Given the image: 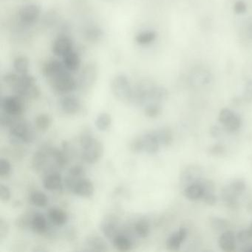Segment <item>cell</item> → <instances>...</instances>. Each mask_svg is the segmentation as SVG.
Listing matches in <instances>:
<instances>
[{
	"instance_id": "obj_44",
	"label": "cell",
	"mask_w": 252,
	"mask_h": 252,
	"mask_svg": "<svg viewBox=\"0 0 252 252\" xmlns=\"http://www.w3.org/2000/svg\"><path fill=\"white\" fill-rule=\"evenodd\" d=\"M233 10H234V13L238 15L244 14L247 11V5L243 0H237L234 2Z\"/></svg>"
},
{
	"instance_id": "obj_49",
	"label": "cell",
	"mask_w": 252,
	"mask_h": 252,
	"mask_svg": "<svg viewBox=\"0 0 252 252\" xmlns=\"http://www.w3.org/2000/svg\"><path fill=\"white\" fill-rule=\"evenodd\" d=\"M237 240L241 243H248L252 240V239L246 229L239 231L237 235Z\"/></svg>"
},
{
	"instance_id": "obj_6",
	"label": "cell",
	"mask_w": 252,
	"mask_h": 252,
	"mask_svg": "<svg viewBox=\"0 0 252 252\" xmlns=\"http://www.w3.org/2000/svg\"><path fill=\"white\" fill-rule=\"evenodd\" d=\"M41 8L37 4H26L20 8L18 17L20 23L24 26H32L39 21Z\"/></svg>"
},
{
	"instance_id": "obj_53",
	"label": "cell",
	"mask_w": 252,
	"mask_h": 252,
	"mask_svg": "<svg viewBox=\"0 0 252 252\" xmlns=\"http://www.w3.org/2000/svg\"><path fill=\"white\" fill-rule=\"evenodd\" d=\"M247 231L248 232H249V235L251 236L252 239V223L250 224V225H249V228H248Z\"/></svg>"
},
{
	"instance_id": "obj_12",
	"label": "cell",
	"mask_w": 252,
	"mask_h": 252,
	"mask_svg": "<svg viewBox=\"0 0 252 252\" xmlns=\"http://www.w3.org/2000/svg\"><path fill=\"white\" fill-rule=\"evenodd\" d=\"M212 80V73L205 67H196L191 71L189 76L190 84L194 88L206 86L210 84Z\"/></svg>"
},
{
	"instance_id": "obj_5",
	"label": "cell",
	"mask_w": 252,
	"mask_h": 252,
	"mask_svg": "<svg viewBox=\"0 0 252 252\" xmlns=\"http://www.w3.org/2000/svg\"><path fill=\"white\" fill-rule=\"evenodd\" d=\"M10 135L17 143H30L33 139V132L24 121H16L10 126Z\"/></svg>"
},
{
	"instance_id": "obj_23",
	"label": "cell",
	"mask_w": 252,
	"mask_h": 252,
	"mask_svg": "<svg viewBox=\"0 0 252 252\" xmlns=\"http://www.w3.org/2000/svg\"><path fill=\"white\" fill-rule=\"evenodd\" d=\"M31 225H32L33 231L37 234H45L48 230V222H47L46 218L41 213H36L33 215Z\"/></svg>"
},
{
	"instance_id": "obj_22",
	"label": "cell",
	"mask_w": 252,
	"mask_h": 252,
	"mask_svg": "<svg viewBox=\"0 0 252 252\" xmlns=\"http://www.w3.org/2000/svg\"><path fill=\"white\" fill-rule=\"evenodd\" d=\"M88 251L92 252H106L107 251V245L101 237L97 236L88 237L85 242Z\"/></svg>"
},
{
	"instance_id": "obj_17",
	"label": "cell",
	"mask_w": 252,
	"mask_h": 252,
	"mask_svg": "<svg viewBox=\"0 0 252 252\" xmlns=\"http://www.w3.org/2000/svg\"><path fill=\"white\" fill-rule=\"evenodd\" d=\"M117 222L116 218L111 215L110 217H106L105 219L101 222L100 229L109 240H113L119 234L117 230Z\"/></svg>"
},
{
	"instance_id": "obj_39",
	"label": "cell",
	"mask_w": 252,
	"mask_h": 252,
	"mask_svg": "<svg viewBox=\"0 0 252 252\" xmlns=\"http://www.w3.org/2000/svg\"><path fill=\"white\" fill-rule=\"evenodd\" d=\"M161 112V107L160 104L158 103H151L147 106L145 109V115L149 118H156L160 115Z\"/></svg>"
},
{
	"instance_id": "obj_24",
	"label": "cell",
	"mask_w": 252,
	"mask_h": 252,
	"mask_svg": "<svg viewBox=\"0 0 252 252\" xmlns=\"http://www.w3.org/2000/svg\"><path fill=\"white\" fill-rule=\"evenodd\" d=\"M157 33L155 31L147 30L139 32L135 36V41L138 45L141 46L150 45L156 41Z\"/></svg>"
},
{
	"instance_id": "obj_54",
	"label": "cell",
	"mask_w": 252,
	"mask_h": 252,
	"mask_svg": "<svg viewBox=\"0 0 252 252\" xmlns=\"http://www.w3.org/2000/svg\"><path fill=\"white\" fill-rule=\"evenodd\" d=\"M246 251H247V252H252V246H250V248L248 249Z\"/></svg>"
},
{
	"instance_id": "obj_4",
	"label": "cell",
	"mask_w": 252,
	"mask_h": 252,
	"mask_svg": "<svg viewBox=\"0 0 252 252\" xmlns=\"http://www.w3.org/2000/svg\"><path fill=\"white\" fill-rule=\"evenodd\" d=\"M48 81L51 88L59 94H69L77 88L78 82L68 70H65Z\"/></svg>"
},
{
	"instance_id": "obj_11",
	"label": "cell",
	"mask_w": 252,
	"mask_h": 252,
	"mask_svg": "<svg viewBox=\"0 0 252 252\" xmlns=\"http://www.w3.org/2000/svg\"><path fill=\"white\" fill-rule=\"evenodd\" d=\"M98 76V67L94 63H88L84 66L79 75V84L82 88L92 86Z\"/></svg>"
},
{
	"instance_id": "obj_41",
	"label": "cell",
	"mask_w": 252,
	"mask_h": 252,
	"mask_svg": "<svg viewBox=\"0 0 252 252\" xmlns=\"http://www.w3.org/2000/svg\"><path fill=\"white\" fill-rule=\"evenodd\" d=\"M85 175V169L80 166H75L69 170L67 176L74 179H80Z\"/></svg>"
},
{
	"instance_id": "obj_48",
	"label": "cell",
	"mask_w": 252,
	"mask_h": 252,
	"mask_svg": "<svg viewBox=\"0 0 252 252\" xmlns=\"http://www.w3.org/2000/svg\"><path fill=\"white\" fill-rule=\"evenodd\" d=\"M225 147L221 144H215L209 149V153L212 156H219L225 153Z\"/></svg>"
},
{
	"instance_id": "obj_2",
	"label": "cell",
	"mask_w": 252,
	"mask_h": 252,
	"mask_svg": "<svg viewBox=\"0 0 252 252\" xmlns=\"http://www.w3.org/2000/svg\"><path fill=\"white\" fill-rule=\"evenodd\" d=\"M12 88L17 95L23 98L36 99L40 95V90L36 85V79L29 73L26 75H19L17 82Z\"/></svg>"
},
{
	"instance_id": "obj_51",
	"label": "cell",
	"mask_w": 252,
	"mask_h": 252,
	"mask_svg": "<svg viewBox=\"0 0 252 252\" xmlns=\"http://www.w3.org/2000/svg\"><path fill=\"white\" fill-rule=\"evenodd\" d=\"M244 30L248 39L252 40V17H249L245 21Z\"/></svg>"
},
{
	"instance_id": "obj_28",
	"label": "cell",
	"mask_w": 252,
	"mask_h": 252,
	"mask_svg": "<svg viewBox=\"0 0 252 252\" xmlns=\"http://www.w3.org/2000/svg\"><path fill=\"white\" fill-rule=\"evenodd\" d=\"M48 156H49L48 151V153H45L42 150L36 152L32 158V165L33 169L36 171L42 170L46 165Z\"/></svg>"
},
{
	"instance_id": "obj_33",
	"label": "cell",
	"mask_w": 252,
	"mask_h": 252,
	"mask_svg": "<svg viewBox=\"0 0 252 252\" xmlns=\"http://www.w3.org/2000/svg\"><path fill=\"white\" fill-rule=\"evenodd\" d=\"M51 116L48 114H40L35 119V125L36 127L37 128L38 130L41 132H46L51 125Z\"/></svg>"
},
{
	"instance_id": "obj_32",
	"label": "cell",
	"mask_w": 252,
	"mask_h": 252,
	"mask_svg": "<svg viewBox=\"0 0 252 252\" xmlns=\"http://www.w3.org/2000/svg\"><path fill=\"white\" fill-rule=\"evenodd\" d=\"M95 124L98 130H107L112 124L111 116L107 113H101L97 116Z\"/></svg>"
},
{
	"instance_id": "obj_43",
	"label": "cell",
	"mask_w": 252,
	"mask_h": 252,
	"mask_svg": "<svg viewBox=\"0 0 252 252\" xmlns=\"http://www.w3.org/2000/svg\"><path fill=\"white\" fill-rule=\"evenodd\" d=\"M243 98L246 102H252V79L246 82L243 91Z\"/></svg>"
},
{
	"instance_id": "obj_7",
	"label": "cell",
	"mask_w": 252,
	"mask_h": 252,
	"mask_svg": "<svg viewBox=\"0 0 252 252\" xmlns=\"http://www.w3.org/2000/svg\"><path fill=\"white\" fill-rule=\"evenodd\" d=\"M219 122L223 125L224 129L229 132H236L242 125V119L240 116L228 108H223L220 110Z\"/></svg>"
},
{
	"instance_id": "obj_3",
	"label": "cell",
	"mask_w": 252,
	"mask_h": 252,
	"mask_svg": "<svg viewBox=\"0 0 252 252\" xmlns=\"http://www.w3.org/2000/svg\"><path fill=\"white\" fill-rule=\"evenodd\" d=\"M112 93L119 101L123 103L131 102L133 88L127 76L125 74H117L112 79L110 83Z\"/></svg>"
},
{
	"instance_id": "obj_19",
	"label": "cell",
	"mask_w": 252,
	"mask_h": 252,
	"mask_svg": "<svg viewBox=\"0 0 252 252\" xmlns=\"http://www.w3.org/2000/svg\"><path fill=\"white\" fill-rule=\"evenodd\" d=\"M63 63L65 68L70 73L78 71L81 67V58L76 51H70L63 58Z\"/></svg>"
},
{
	"instance_id": "obj_27",
	"label": "cell",
	"mask_w": 252,
	"mask_h": 252,
	"mask_svg": "<svg viewBox=\"0 0 252 252\" xmlns=\"http://www.w3.org/2000/svg\"><path fill=\"white\" fill-rule=\"evenodd\" d=\"M14 71L19 75H26L29 73V61L26 56H18L14 59Z\"/></svg>"
},
{
	"instance_id": "obj_50",
	"label": "cell",
	"mask_w": 252,
	"mask_h": 252,
	"mask_svg": "<svg viewBox=\"0 0 252 252\" xmlns=\"http://www.w3.org/2000/svg\"><path fill=\"white\" fill-rule=\"evenodd\" d=\"M214 193L215 192L204 193L201 199H203V202L206 204L214 206L217 202V197Z\"/></svg>"
},
{
	"instance_id": "obj_36",
	"label": "cell",
	"mask_w": 252,
	"mask_h": 252,
	"mask_svg": "<svg viewBox=\"0 0 252 252\" xmlns=\"http://www.w3.org/2000/svg\"><path fill=\"white\" fill-rule=\"evenodd\" d=\"M85 38L87 40L91 42H96L101 39L103 36V32L99 28L90 27L85 31Z\"/></svg>"
},
{
	"instance_id": "obj_8",
	"label": "cell",
	"mask_w": 252,
	"mask_h": 252,
	"mask_svg": "<svg viewBox=\"0 0 252 252\" xmlns=\"http://www.w3.org/2000/svg\"><path fill=\"white\" fill-rule=\"evenodd\" d=\"M23 98V97L18 95L5 97L2 100V111L7 114L18 117L25 110Z\"/></svg>"
},
{
	"instance_id": "obj_46",
	"label": "cell",
	"mask_w": 252,
	"mask_h": 252,
	"mask_svg": "<svg viewBox=\"0 0 252 252\" xmlns=\"http://www.w3.org/2000/svg\"><path fill=\"white\" fill-rule=\"evenodd\" d=\"M11 191H10L9 188L4 184H1V186H0V199H1V201L4 202V203L8 202L11 199Z\"/></svg>"
},
{
	"instance_id": "obj_29",
	"label": "cell",
	"mask_w": 252,
	"mask_h": 252,
	"mask_svg": "<svg viewBox=\"0 0 252 252\" xmlns=\"http://www.w3.org/2000/svg\"><path fill=\"white\" fill-rule=\"evenodd\" d=\"M113 242L114 247L120 252H127L132 249V242L126 236L118 234Z\"/></svg>"
},
{
	"instance_id": "obj_10",
	"label": "cell",
	"mask_w": 252,
	"mask_h": 252,
	"mask_svg": "<svg viewBox=\"0 0 252 252\" xmlns=\"http://www.w3.org/2000/svg\"><path fill=\"white\" fill-rule=\"evenodd\" d=\"M73 51V40L66 35H60L56 38L51 45V51L57 57H63Z\"/></svg>"
},
{
	"instance_id": "obj_35",
	"label": "cell",
	"mask_w": 252,
	"mask_h": 252,
	"mask_svg": "<svg viewBox=\"0 0 252 252\" xmlns=\"http://www.w3.org/2000/svg\"><path fill=\"white\" fill-rule=\"evenodd\" d=\"M135 231L141 238L148 237L150 233V225L145 219L139 220L135 225Z\"/></svg>"
},
{
	"instance_id": "obj_16",
	"label": "cell",
	"mask_w": 252,
	"mask_h": 252,
	"mask_svg": "<svg viewBox=\"0 0 252 252\" xmlns=\"http://www.w3.org/2000/svg\"><path fill=\"white\" fill-rule=\"evenodd\" d=\"M143 142V150L149 154H154L158 151L160 141L156 131L149 132L141 136Z\"/></svg>"
},
{
	"instance_id": "obj_34",
	"label": "cell",
	"mask_w": 252,
	"mask_h": 252,
	"mask_svg": "<svg viewBox=\"0 0 252 252\" xmlns=\"http://www.w3.org/2000/svg\"><path fill=\"white\" fill-rule=\"evenodd\" d=\"M31 202L37 207H45L48 203V198L45 193L41 191H34L31 193Z\"/></svg>"
},
{
	"instance_id": "obj_45",
	"label": "cell",
	"mask_w": 252,
	"mask_h": 252,
	"mask_svg": "<svg viewBox=\"0 0 252 252\" xmlns=\"http://www.w3.org/2000/svg\"><path fill=\"white\" fill-rule=\"evenodd\" d=\"M129 148H130L131 151L134 152V153H141V152L144 151L141 136L137 137L136 138L132 140L130 145H129Z\"/></svg>"
},
{
	"instance_id": "obj_37",
	"label": "cell",
	"mask_w": 252,
	"mask_h": 252,
	"mask_svg": "<svg viewBox=\"0 0 252 252\" xmlns=\"http://www.w3.org/2000/svg\"><path fill=\"white\" fill-rule=\"evenodd\" d=\"M209 220H210V225L212 229L218 232H222V231L224 232L227 231V228H228V221L222 218H211Z\"/></svg>"
},
{
	"instance_id": "obj_47",
	"label": "cell",
	"mask_w": 252,
	"mask_h": 252,
	"mask_svg": "<svg viewBox=\"0 0 252 252\" xmlns=\"http://www.w3.org/2000/svg\"><path fill=\"white\" fill-rule=\"evenodd\" d=\"M9 231V226L6 221L2 218L0 219V241L5 240Z\"/></svg>"
},
{
	"instance_id": "obj_52",
	"label": "cell",
	"mask_w": 252,
	"mask_h": 252,
	"mask_svg": "<svg viewBox=\"0 0 252 252\" xmlns=\"http://www.w3.org/2000/svg\"><path fill=\"white\" fill-rule=\"evenodd\" d=\"M211 135L214 138H218L220 135V129L219 126H214L211 128Z\"/></svg>"
},
{
	"instance_id": "obj_30",
	"label": "cell",
	"mask_w": 252,
	"mask_h": 252,
	"mask_svg": "<svg viewBox=\"0 0 252 252\" xmlns=\"http://www.w3.org/2000/svg\"><path fill=\"white\" fill-rule=\"evenodd\" d=\"M231 194L238 197L243 194L246 188V182L242 179H235L225 187Z\"/></svg>"
},
{
	"instance_id": "obj_1",
	"label": "cell",
	"mask_w": 252,
	"mask_h": 252,
	"mask_svg": "<svg viewBox=\"0 0 252 252\" xmlns=\"http://www.w3.org/2000/svg\"><path fill=\"white\" fill-rule=\"evenodd\" d=\"M80 144L82 148V158L88 163L98 162L104 154L102 143L88 134L81 136Z\"/></svg>"
},
{
	"instance_id": "obj_42",
	"label": "cell",
	"mask_w": 252,
	"mask_h": 252,
	"mask_svg": "<svg viewBox=\"0 0 252 252\" xmlns=\"http://www.w3.org/2000/svg\"><path fill=\"white\" fill-rule=\"evenodd\" d=\"M32 220L29 218V215H23L22 216L17 218L16 220V225L22 229L28 228L29 225H32Z\"/></svg>"
},
{
	"instance_id": "obj_9",
	"label": "cell",
	"mask_w": 252,
	"mask_h": 252,
	"mask_svg": "<svg viewBox=\"0 0 252 252\" xmlns=\"http://www.w3.org/2000/svg\"><path fill=\"white\" fill-rule=\"evenodd\" d=\"M203 176V170L197 165H191L186 168L180 175V184L181 187H186L191 184H197Z\"/></svg>"
},
{
	"instance_id": "obj_14",
	"label": "cell",
	"mask_w": 252,
	"mask_h": 252,
	"mask_svg": "<svg viewBox=\"0 0 252 252\" xmlns=\"http://www.w3.org/2000/svg\"><path fill=\"white\" fill-rule=\"evenodd\" d=\"M65 70H67L64 67L63 62L57 60H51L47 62L42 69V74L48 80Z\"/></svg>"
},
{
	"instance_id": "obj_25",
	"label": "cell",
	"mask_w": 252,
	"mask_h": 252,
	"mask_svg": "<svg viewBox=\"0 0 252 252\" xmlns=\"http://www.w3.org/2000/svg\"><path fill=\"white\" fill-rule=\"evenodd\" d=\"M48 217L51 222L57 226L64 225L67 220V214L58 208H52L48 212Z\"/></svg>"
},
{
	"instance_id": "obj_40",
	"label": "cell",
	"mask_w": 252,
	"mask_h": 252,
	"mask_svg": "<svg viewBox=\"0 0 252 252\" xmlns=\"http://www.w3.org/2000/svg\"><path fill=\"white\" fill-rule=\"evenodd\" d=\"M11 166L7 159L1 158L0 160V177L2 178H7L11 173Z\"/></svg>"
},
{
	"instance_id": "obj_15",
	"label": "cell",
	"mask_w": 252,
	"mask_h": 252,
	"mask_svg": "<svg viewBox=\"0 0 252 252\" xmlns=\"http://www.w3.org/2000/svg\"><path fill=\"white\" fill-rule=\"evenodd\" d=\"M60 106L62 110L68 115H76L80 111L81 105L80 101L76 97L73 95H67L63 97L60 100Z\"/></svg>"
},
{
	"instance_id": "obj_26",
	"label": "cell",
	"mask_w": 252,
	"mask_h": 252,
	"mask_svg": "<svg viewBox=\"0 0 252 252\" xmlns=\"http://www.w3.org/2000/svg\"><path fill=\"white\" fill-rule=\"evenodd\" d=\"M203 194V189L199 183L188 186L184 190V196L189 200H192V201L201 199Z\"/></svg>"
},
{
	"instance_id": "obj_20",
	"label": "cell",
	"mask_w": 252,
	"mask_h": 252,
	"mask_svg": "<svg viewBox=\"0 0 252 252\" xmlns=\"http://www.w3.org/2000/svg\"><path fill=\"white\" fill-rule=\"evenodd\" d=\"M220 247L224 252H234L236 249V240L234 233L231 231L222 232L219 238Z\"/></svg>"
},
{
	"instance_id": "obj_38",
	"label": "cell",
	"mask_w": 252,
	"mask_h": 252,
	"mask_svg": "<svg viewBox=\"0 0 252 252\" xmlns=\"http://www.w3.org/2000/svg\"><path fill=\"white\" fill-rule=\"evenodd\" d=\"M48 151H49L51 157L54 159L56 163L60 167H63L67 164V158L65 157L64 153L57 149H49Z\"/></svg>"
},
{
	"instance_id": "obj_13",
	"label": "cell",
	"mask_w": 252,
	"mask_h": 252,
	"mask_svg": "<svg viewBox=\"0 0 252 252\" xmlns=\"http://www.w3.org/2000/svg\"><path fill=\"white\" fill-rule=\"evenodd\" d=\"M72 192L76 195L82 197H90L94 194V186L91 180L81 178L73 186Z\"/></svg>"
},
{
	"instance_id": "obj_21",
	"label": "cell",
	"mask_w": 252,
	"mask_h": 252,
	"mask_svg": "<svg viewBox=\"0 0 252 252\" xmlns=\"http://www.w3.org/2000/svg\"><path fill=\"white\" fill-rule=\"evenodd\" d=\"M43 186L45 189L49 191L60 189L63 187L61 175L58 172H53L47 175L43 180Z\"/></svg>"
},
{
	"instance_id": "obj_31",
	"label": "cell",
	"mask_w": 252,
	"mask_h": 252,
	"mask_svg": "<svg viewBox=\"0 0 252 252\" xmlns=\"http://www.w3.org/2000/svg\"><path fill=\"white\" fill-rule=\"evenodd\" d=\"M156 132L160 144L166 146V147L172 144V141H173V136H172V132L170 128L163 127Z\"/></svg>"
},
{
	"instance_id": "obj_18",
	"label": "cell",
	"mask_w": 252,
	"mask_h": 252,
	"mask_svg": "<svg viewBox=\"0 0 252 252\" xmlns=\"http://www.w3.org/2000/svg\"><path fill=\"white\" fill-rule=\"evenodd\" d=\"M187 231L185 228H180L176 232L173 233L166 241V247L169 250L177 251L181 247L183 242L187 238Z\"/></svg>"
}]
</instances>
